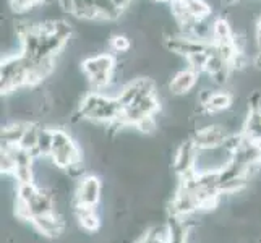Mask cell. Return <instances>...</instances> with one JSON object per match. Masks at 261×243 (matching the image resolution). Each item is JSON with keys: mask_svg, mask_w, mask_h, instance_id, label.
<instances>
[{"mask_svg": "<svg viewBox=\"0 0 261 243\" xmlns=\"http://www.w3.org/2000/svg\"><path fill=\"white\" fill-rule=\"evenodd\" d=\"M170 2H180V4H190L192 0H170Z\"/></svg>", "mask_w": 261, "mask_h": 243, "instance_id": "ac0fdd59", "label": "cell"}, {"mask_svg": "<svg viewBox=\"0 0 261 243\" xmlns=\"http://www.w3.org/2000/svg\"><path fill=\"white\" fill-rule=\"evenodd\" d=\"M239 2H240V0H222V4H224V5H227V7L237 5Z\"/></svg>", "mask_w": 261, "mask_h": 243, "instance_id": "2e32d148", "label": "cell"}, {"mask_svg": "<svg viewBox=\"0 0 261 243\" xmlns=\"http://www.w3.org/2000/svg\"><path fill=\"white\" fill-rule=\"evenodd\" d=\"M111 47L117 53H125V52L130 50L132 44H130V39L127 38V36H123V34H114L112 38H111Z\"/></svg>", "mask_w": 261, "mask_h": 243, "instance_id": "4fadbf2b", "label": "cell"}, {"mask_svg": "<svg viewBox=\"0 0 261 243\" xmlns=\"http://www.w3.org/2000/svg\"><path fill=\"white\" fill-rule=\"evenodd\" d=\"M214 50V42H213V47L210 50H203V52H196V53H192V56H188L185 60H187V64L188 67L187 68H190L193 70L195 73H204V68H206V64H208V59L211 56V52Z\"/></svg>", "mask_w": 261, "mask_h": 243, "instance_id": "52a82bcc", "label": "cell"}, {"mask_svg": "<svg viewBox=\"0 0 261 243\" xmlns=\"http://www.w3.org/2000/svg\"><path fill=\"white\" fill-rule=\"evenodd\" d=\"M38 149L41 154H52V131L41 130L38 140Z\"/></svg>", "mask_w": 261, "mask_h": 243, "instance_id": "9a60e30c", "label": "cell"}, {"mask_svg": "<svg viewBox=\"0 0 261 243\" xmlns=\"http://www.w3.org/2000/svg\"><path fill=\"white\" fill-rule=\"evenodd\" d=\"M232 105V94L227 91H214L210 102L204 105L208 112H222Z\"/></svg>", "mask_w": 261, "mask_h": 243, "instance_id": "8992f818", "label": "cell"}, {"mask_svg": "<svg viewBox=\"0 0 261 243\" xmlns=\"http://www.w3.org/2000/svg\"><path fill=\"white\" fill-rule=\"evenodd\" d=\"M227 67H229V64L219 56L218 52H216V47H214V50L211 52V56H210V59H208V64H206L204 73H206V75H210V76H213V75L219 73L221 70L227 68Z\"/></svg>", "mask_w": 261, "mask_h": 243, "instance_id": "8fae6325", "label": "cell"}, {"mask_svg": "<svg viewBox=\"0 0 261 243\" xmlns=\"http://www.w3.org/2000/svg\"><path fill=\"white\" fill-rule=\"evenodd\" d=\"M26 128H28V125H23V123H15L12 127L5 128L4 134H2L5 145H20Z\"/></svg>", "mask_w": 261, "mask_h": 243, "instance_id": "ba28073f", "label": "cell"}, {"mask_svg": "<svg viewBox=\"0 0 261 243\" xmlns=\"http://www.w3.org/2000/svg\"><path fill=\"white\" fill-rule=\"evenodd\" d=\"M94 7L97 10L99 20H104V21L119 20L120 15L123 13L120 8L114 4V0H94Z\"/></svg>", "mask_w": 261, "mask_h": 243, "instance_id": "5b68a950", "label": "cell"}, {"mask_svg": "<svg viewBox=\"0 0 261 243\" xmlns=\"http://www.w3.org/2000/svg\"><path fill=\"white\" fill-rule=\"evenodd\" d=\"M115 68L117 64L112 53H97V56H91L82 62V70L88 78L94 76L96 73H102V71L114 73Z\"/></svg>", "mask_w": 261, "mask_h": 243, "instance_id": "6da1fadb", "label": "cell"}, {"mask_svg": "<svg viewBox=\"0 0 261 243\" xmlns=\"http://www.w3.org/2000/svg\"><path fill=\"white\" fill-rule=\"evenodd\" d=\"M39 131L38 127L36 125H28V128H26L24 134H23V138L20 141V145L18 146H21L23 149L26 151H33L38 148V140H39Z\"/></svg>", "mask_w": 261, "mask_h": 243, "instance_id": "30bf717a", "label": "cell"}, {"mask_svg": "<svg viewBox=\"0 0 261 243\" xmlns=\"http://www.w3.org/2000/svg\"><path fill=\"white\" fill-rule=\"evenodd\" d=\"M256 34H261V16L258 18V21H256Z\"/></svg>", "mask_w": 261, "mask_h": 243, "instance_id": "e0dca14e", "label": "cell"}, {"mask_svg": "<svg viewBox=\"0 0 261 243\" xmlns=\"http://www.w3.org/2000/svg\"><path fill=\"white\" fill-rule=\"evenodd\" d=\"M226 131L219 127H208L203 128L195 134V146L198 148H216L226 140Z\"/></svg>", "mask_w": 261, "mask_h": 243, "instance_id": "3957f363", "label": "cell"}, {"mask_svg": "<svg viewBox=\"0 0 261 243\" xmlns=\"http://www.w3.org/2000/svg\"><path fill=\"white\" fill-rule=\"evenodd\" d=\"M188 10H190L195 20H208L211 16V5L206 0H192L188 4Z\"/></svg>", "mask_w": 261, "mask_h": 243, "instance_id": "9c48e42d", "label": "cell"}, {"mask_svg": "<svg viewBox=\"0 0 261 243\" xmlns=\"http://www.w3.org/2000/svg\"><path fill=\"white\" fill-rule=\"evenodd\" d=\"M154 2H158V4H166V2H169L170 4V0H154Z\"/></svg>", "mask_w": 261, "mask_h": 243, "instance_id": "d6986e66", "label": "cell"}, {"mask_svg": "<svg viewBox=\"0 0 261 243\" xmlns=\"http://www.w3.org/2000/svg\"><path fill=\"white\" fill-rule=\"evenodd\" d=\"M54 34H57L59 38L68 42V39L73 34V24L70 21L64 20V18H59V20H54Z\"/></svg>", "mask_w": 261, "mask_h": 243, "instance_id": "7c38bea8", "label": "cell"}, {"mask_svg": "<svg viewBox=\"0 0 261 243\" xmlns=\"http://www.w3.org/2000/svg\"><path fill=\"white\" fill-rule=\"evenodd\" d=\"M44 0H10V5L15 13H26L41 5Z\"/></svg>", "mask_w": 261, "mask_h": 243, "instance_id": "5bb4252c", "label": "cell"}, {"mask_svg": "<svg viewBox=\"0 0 261 243\" xmlns=\"http://www.w3.org/2000/svg\"><path fill=\"white\" fill-rule=\"evenodd\" d=\"M198 73H195L193 70L190 68H182L178 70L177 73L170 78V83H169V89L170 93L180 96V94H187L188 91H192L193 86L196 85L198 81Z\"/></svg>", "mask_w": 261, "mask_h": 243, "instance_id": "7a4b0ae2", "label": "cell"}, {"mask_svg": "<svg viewBox=\"0 0 261 243\" xmlns=\"http://www.w3.org/2000/svg\"><path fill=\"white\" fill-rule=\"evenodd\" d=\"M233 30L232 24L226 18H218L213 23V42L214 44H224V42H232L233 38Z\"/></svg>", "mask_w": 261, "mask_h": 243, "instance_id": "277c9868", "label": "cell"}]
</instances>
